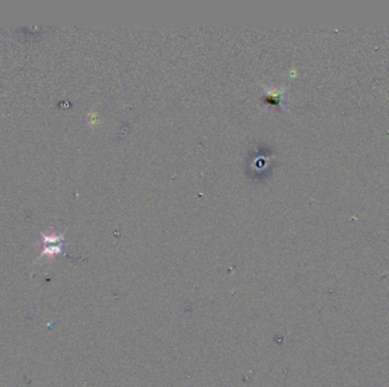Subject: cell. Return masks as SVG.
Masks as SVG:
<instances>
[]
</instances>
